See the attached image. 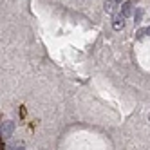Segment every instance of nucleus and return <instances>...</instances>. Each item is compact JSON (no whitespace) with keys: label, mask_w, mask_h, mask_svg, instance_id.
<instances>
[{"label":"nucleus","mask_w":150,"mask_h":150,"mask_svg":"<svg viewBox=\"0 0 150 150\" xmlns=\"http://www.w3.org/2000/svg\"><path fill=\"white\" fill-rule=\"evenodd\" d=\"M13 132H15V123H13V121H6V123L2 125V136H4V137H11Z\"/></svg>","instance_id":"1"},{"label":"nucleus","mask_w":150,"mask_h":150,"mask_svg":"<svg viewBox=\"0 0 150 150\" xmlns=\"http://www.w3.org/2000/svg\"><path fill=\"white\" fill-rule=\"evenodd\" d=\"M130 13H132V2H125V4L121 6V13H120V16L127 18V16H130Z\"/></svg>","instance_id":"2"},{"label":"nucleus","mask_w":150,"mask_h":150,"mask_svg":"<svg viewBox=\"0 0 150 150\" xmlns=\"http://www.w3.org/2000/svg\"><path fill=\"white\" fill-rule=\"evenodd\" d=\"M11 150H24L22 146H15V148H11Z\"/></svg>","instance_id":"7"},{"label":"nucleus","mask_w":150,"mask_h":150,"mask_svg":"<svg viewBox=\"0 0 150 150\" xmlns=\"http://www.w3.org/2000/svg\"><path fill=\"white\" fill-rule=\"evenodd\" d=\"M112 25H114V29H117V31H120V29H123V16H116L114 18V22H112Z\"/></svg>","instance_id":"3"},{"label":"nucleus","mask_w":150,"mask_h":150,"mask_svg":"<svg viewBox=\"0 0 150 150\" xmlns=\"http://www.w3.org/2000/svg\"><path fill=\"white\" fill-rule=\"evenodd\" d=\"M112 9H114V2H112V0H107V2H105V11L112 13Z\"/></svg>","instance_id":"4"},{"label":"nucleus","mask_w":150,"mask_h":150,"mask_svg":"<svg viewBox=\"0 0 150 150\" xmlns=\"http://www.w3.org/2000/svg\"><path fill=\"white\" fill-rule=\"evenodd\" d=\"M143 35H150V27H146V29H141V31H139V33H137V38H141Z\"/></svg>","instance_id":"6"},{"label":"nucleus","mask_w":150,"mask_h":150,"mask_svg":"<svg viewBox=\"0 0 150 150\" xmlns=\"http://www.w3.org/2000/svg\"><path fill=\"white\" fill-rule=\"evenodd\" d=\"M116 2H117V4H120V2H121V0H116Z\"/></svg>","instance_id":"9"},{"label":"nucleus","mask_w":150,"mask_h":150,"mask_svg":"<svg viewBox=\"0 0 150 150\" xmlns=\"http://www.w3.org/2000/svg\"><path fill=\"white\" fill-rule=\"evenodd\" d=\"M141 16H143V9H137V11L134 13V18H136V22H141Z\"/></svg>","instance_id":"5"},{"label":"nucleus","mask_w":150,"mask_h":150,"mask_svg":"<svg viewBox=\"0 0 150 150\" xmlns=\"http://www.w3.org/2000/svg\"><path fill=\"white\" fill-rule=\"evenodd\" d=\"M0 150H4V145H2V141H0Z\"/></svg>","instance_id":"8"}]
</instances>
